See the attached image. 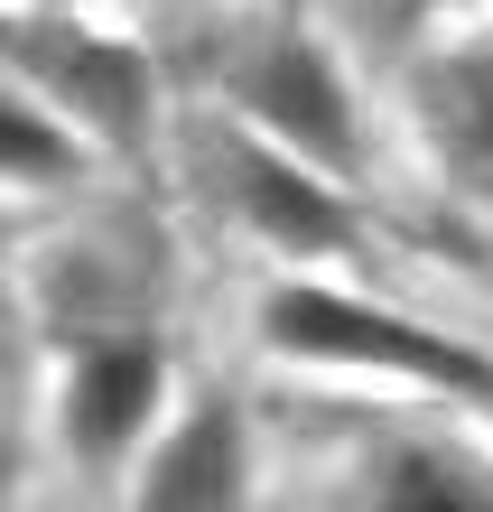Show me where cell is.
<instances>
[{
	"instance_id": "1",
	"label": "cell",
	"mask_w": 493,
	"mask_h": 512,
	"mask_svg": "<svg viewBox=\"0 0 493 512\" xmlns=\"http://www.w3.org/2000/svg\"><path fill=\"white\" fill-rule=\"evenodd\" d=\"M270 345L307 354V364H363V373H410V382H438V391H475L493 401V364L475 345L438 336L419 317H391V308H363V298H335V289H270Z\"/></svg>"
},
{
	"instance_id": "2",
	"label": "cell",
	"mask_w": 493,
	"mask_h": 512,
	"mask_svg": "<svg viewBox=\"0 0 493 512\" xmlns=\"http://www.w3.org/2000/svg\"><path fill=\"white\" fill-rule=\"evenodd\" d=\"M242 103L261 112L270 131H280L298 159H317V168H354V94H345V75L326 66V47H307V38H270L252 66H242Z\"/></svg>"
},
{
	"instance_id": "3",
	"label": "cell",
	"mask_w": 493,
	"mask_h": 512,
	"mask_svg": "<svg viewBox=\"0 0 493 512\" xmlns=\"http://www.w3.org/2000/svg\"><path fill=\"white\" fill-rule=\"evenodd\" d=\"M19 56H28V66H38L103 140H140V131H149V66H140L131 47L84 38V28H28Z\"/></svg>"
},
{
	"instance_id": "4",
	"label": "cell",
	"mask_w": 493,
	"mask_h": 512,
	"mask_svg": "<svg viewBox=\"0 0 493 512\" xmlns=\"http://www.w3.org/2000/svg\"><path fill=\"white\" fill-rule=\"evenodd\" d=\"M159 382H168L159 345H140V336L94 345L75 364V382H66V438L84 457H121V447L149 429V410H159Z\"/></svg>"
},
{
	"instance_id": "5",
	"label": "cell",
	"mask_w": 493,
	"mask_h": 512,
	"mask_svg": "<svg viewBox=\"0 0 493 512\" xmlns=\"http://www.w3.org/2000/svg\"><path fill=\"white\" fill-rule=\"evenodd\" d=\"M224 168H233V205L252 215L270 243H289V252H335L354 233V215L326 196V177H307L317 159H270V149H224Z\"/></svg>"
},
{
	"instance_id": "6",
	"label": "cell",
	"mask_w": 493,
	"mask_h": 512,
	"mask_svg": "<svg viewBox=\"0 0 493 512\" xmlns=\"http://www.w3.org/2000/svg\"><path fill=\"white\" fill-rule=\"evenodd\" d=\"M419 112H428V131H438L447 168L466 177L475 196H493V38L447 47L438 66L419 75Z\"/></svg>"
},
{
	"instance_id": "7",
	"label": "cell",
	"mask_w": 493,
	"mask_h": 512,
	"mask_svg": "<svg viewBox=\"0 0 493 512\" xmlns=\"http://www.w3.org/2000/svg\"><path fill=\"white\" fill-rule=\"evenodd\" d=\"M140 494H149V503H233V494H242V429H233V410L205 401L187 429L149 457Z\"/></svg>"
},
{
	"instance_id": "8",
	"label": "cell",
	"mask_w": 493,
	"mask_h": 512,
	"mask_svg": "<svg viewBox=\"0 0 493 512\" xmlns=\"http://www.w3.org/2000/svg\"><path fill=\"white\" fill-rule=\"evenodd\" d=\"M373 494H382V503H410V512H493L484 466H466V457H428V447L391 457Z\"/></svg>"
},
{
	"instance_id": "9",
	"label": "cell",
	"mask_w": 493,
	"mask_h": 512,
	"mask_svg": "<svg viewBox=\"0 0 493 512\" xmlns=\"http://www.w3.org/2000/svg\"><path fill=\"white\" fill-rule=\"evenodd\" d=\"M0 177H19V187H56V177H75V140L47 122V112H28L19 94H0Z\"/></svg>"
}]
</instances>
